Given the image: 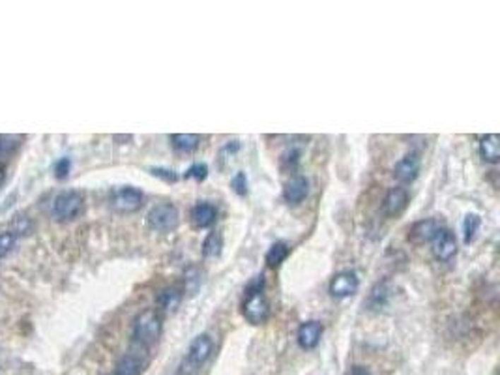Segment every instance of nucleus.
Masks as SVG:
<instances>
[{
  "label": "nucleus",
  "mask_w": 500,
  "mask_h": 375,
  "mask_svg": "<svg viewBox=\"0 0 500 375\" xmlns=\"http://www.w3.org/2000/svg\"><path fill=\"white\" fill-rule=\"evenodd\" d=\"M264 276L253 278L244 291L242 316L249 325H264L270 317V302L264 294Z\"/></svg>",
  "instance_id": "obj_1"
},
{
  "label": "nucleus",
  "mask_w": 500,
  "mask_h": 375,
  "mask_svg": "<svg viewBox=\"0 0 500 375\" xmlns=\"http://www.w3.org/2000/svg\"><path fill=\"white\" fill-rule=\"evenodd\" d=\"M163 332V319L156 310L141 311L133 321V336L135 343H139L141 347H150L160 340Z\"/></svg>",
  "instance_id": "obj_2"
},
{
  "label": "nucleus",
  "mask_w": 500,
  "mask_h": 375,
  "mask_svg": "<svg viewBox=\"0 0 500 375\" xmlns=\"http://www.w3.org/2000/svg\"><path fill=\"white\" fill-rule=\"evenodd\" d=\"M83 205H85V199H83L81 191L66 190L54 197L51 213H53L54 220H59V222H71L81 214Z\"/></svg>",
  "instance_id": "obj_3"
},
{
  "label": "nucleus",
  "mask_w": 500,
  "mask_h": 375,
  "mask_svg": "<svg viewBox=\"0 0 500 375\" xmlns=\"http://www.w3.org/2000/svg\"><path fill=\"white\" fill-rule=\"evenodd\" d=\"M146 222L157 233H171L180 225V213L172 203H160L150 208Z\"/></svg>",
  "instance_id": "obj_4"
},
{
  "label": "nucleus",
  "mask_w": 500,
  "mask_h": 375,
  "mask_svg": "<svg viewBox=\"0 0 500 375\" xmlns=\"http://www.w3.org/2000/svg\"><path fill=\"white\" fill-rule=\"evenodd\" d=\"M111 207L120 214H131L137 213L141 207H143V201H145V196L139 188H133V186H122V188H117V190L111 194Z\"/></svg>",
  "instance_id": "obj_5"
},
{
  "label": "nucleus",
  "mask_w": 500,
  "mask_h": 375,
  "mask_svg": "<svg viewBox=\"0 0 500 375\" xmlns=\"http://www.w3.org/2000/svg\"><path fill=\"white\" fill-rule=\"evenodd\" d=\"M431 251L436 261L450 263L458 256V239L448 227H442L436 237L431 240Z\"/></svg>",
  "instance_id": "obj_6"
},
{
  "label": "nucleus",
  "mask_w": 500,
  "mask_h": 375,
  "mask_svg": "<svg viewBox=\"0 0 500 375\" xmlns=\"http://www.w3.org/2000/svg\"><path fill=\"white\" fill-rule=\"evenodd\" d=\"M212 353H214V340H212V336L210 334H199V336L194 338V342L189 343L186 364L197 370L212 357Z\"/></svg>",
  "instance_id": "obj_7"
},
{
  "label": "nucleus",
  "mask_w": 500,
  "mask_h": 375,
  "mask_svg": "<svg viewBox=\"0 0 500 375\" xmlns=\"http://www.w3.org/2000/svg\"><path fill=\"white\" fill-rule=\"evenodd\" d=\"M358 287H360V278H358V274L352 270H343L338 272V274L330 280L328 291L333 299L341 300L356 294Z\"/></svg>",
  "instance_id": "obj_8"
},
{
  "label": "nucleus",
  "mask_w": 500,
  "mask_h": 375,
  "mask_svg": "<svg viewBox=\"0 0 500 375\" xmlns=\"http://www.w3.org/2000/svg\"><path fill=\"white\" fill-rule=\"evenodd\" d=\"M410 203V194L403 186H393L386 191V196L382 199V213L388 218H398L407 210Z\"/></svg>",
  "instance_id": "obj_9"
},
{
  "label": "nucleus",
  "mask_w": 500,
  "mask_h": 375,
  "mask_svg": "<svg viewBox=\"0 0 500 375\" xmlns=\"http://www.w3.org/2000/svg\"><path fill=\"white\" fill-rule=\"evenodd\" d=\"M419 169H422V158H419V153L416 150H410L399 160L395 165H393V177L401 182V184H410L418 179Z\"/></svg>",
  "instance_id": "obj_10"
},
{
  "label": "nucleus",
  "mask_w": 500,
  "mask_h": 375,
  "mask_svg": "<svg viewBox=\"0 0 500 375\" xmlns=\"http://www.w3.org/2000/svg\"><path fill=\"white\" fill-rule=\"evenodd\" d=\"M444 227V223L439 220V218H425V220H419L416 222L412 227L409 229V239L415 242V244H425L435 239L436 233Z\"/></svg>",
  "instance_id": "obj_11"
},
{
  "label": "nucleus",
  "mask_w": 500,
  "mask_h": 375,
  "mask_svg": "<svg viewBox=\"0 0 500 375\" xmlns=\"http://www.w3.org/2000/svg\"><path fill=\"white\" fill-rule=\"evenodd\" d=\"M324 326L323 323L317 321V319H311V321L302 323L298 332H296V342L300 345V349L304 351H313L321 343V338H323Z\"/></svg>",
  "instance_id": "obj_12"
},
{
  "label": "nucleus",
  "mask_w": 500,
  "mask_h": 375,
  "mask_svg": "<svg viewBox=\"0 0 500 375\" xmlns=\"http://www.w3.org/2000/svg\"><path fill=\"white\" fill-rule=\"evenodd\" d=\"M309 194V180L304 174H294L283 188V199L289 205H300Z\"/></svg>",
  "instance_id": "obj_13"
},
{
  "label": "nucleus",
  "mask_w": 500,
  "mask_h": 375,
  "mask_svg": "<svg viewBox=\"0 0 500 375\" xmlns=\"http://www.w3.org/2000/svg\"><path fill=\"white\" fill-rule=\"evenodd\" d=\"M215 220H218V208H215V205H212V203L201 201L191 208V225H194L195 229L212 227Z\"/></svg>",
  "instance_id": "obj_14"
},
{
  "label": "nucleus",
  "mask_w": 500,
  "mask_h": 375,
  "mask_svg": "<svg viewBox=\"0 0 500 375\" xmlns=\"http://www.w3.org/2000/svg\"><path fill=\"white\" fill-rule=\"evenodd\" d=\"M146 360L137 353H128L119 360V364L114 368V375H141L145 370Z\"/></svg>",
  "instance_id": "obj_15"
},
{
  "label": "nucleus",
  "mask_w": 500,
  "mask_h": 375,
  "mask_svg": "<svg viewBox=\"0 0 500 375\" xmlns=\"http://www.w3.org/2000/svg\"><path fill=\"white\" fill-rule=\"evenodd\" d=\"M480 156L487 163H496L500 160V137L496 133H487L480 139Z\"/></svg>",
  "instance_id": "obj_16"
},
{
  "label": "nucleus",
  "mask_w": 500,
  "mask_h": 375,
  "mask_svg": "<svg viewBox=\"0 0 500 375\" xmlns=\"http://www.w3.org/2000/svg\"><path fill=\"white\" fill-rule=\"evenodd\" d=\"M169 141H171L172 148H174L177 153L189 154L199 148L201 136H197V133H172V136L169 137Z\"/></svg>",
  "instance_id": "obj_17"
},
{
  "label": "nucleus",
  "mask_w": 500,
  "mask_h": 375,
  "mask_svg": "<svg viewBox=\"0 0 500 375\" xmlns=\"http://www.w3.org/2000/svg\"><path fill=\"white\" fill-rule=\"evenodd\" d=\"M160 310L163 311H174L182 302V291L178 287H165L160 291L156 299Z\"/></svg>",
  "instance_id": "obj_18"
},
{
  "label": "nucleus",
  "mask_w": 500,
  "mask_h": 375,
  "mask_svg": "<svg viewBox=\"0 0 500 375\" xmlns=\"http://www.w3.org/2000/svg\"><path fill=\"white\" fill-rule=\"evenodd\" d=\"M289 254H291V246L287 244V242H275V244L270 246L264 259H266V265H268L270 268H275L285 261Z\"/></svg>",
  "instance_id": "obj_19"
},
{
  "label": "nucleus",
  "mask_w": 500,
  "mask_h": 375,
  "mask_svg": "<svg viewBox=\"0 0 500 375\" xmlns=\"http://www.w3.org/2000/svg\"><path fill=\"white\" fill-rule=\"evenodd\" d=\"M388 299H390V289H388L386 282H379L375 287L371 289L369 293V299H367V306L371 310H382L386 306Z\"/></svg>",
  "instance_id": "obj_20"
},
{
  "label": "nucleus",
  "mask_w": 500,
  "mask_h": 375,
  "mask_svg": "<svg viewBox=\"0 0 500 375\" xmlns=\"http://www.w3.org/2000/svg\"><path fill=\"white\" fill-rule=\"evenodd\" d=\"M221 250H223V234L220 231H212L206 234L205 242H203V256L214 259V257L221 256Z\"/></svg>",
  "instance_id": "obj_21"
},
{
  "label": "nucleus",
  "mask_w": 500,
  "mask_h": 375,
  "mask_svg": "<svg viewBox=\"0 0 500 375\" xmlns=\"http://www.w3.org/2000/svg\"><path fill=\"white\" fill-rule=\"evenodd\" d=\"M480 227H482V218L478 214H467L465 222H463V233H465V242L467 244H470L476 239Z\"/></svg>",
  "instance_id": "obj_22"
},
{
  "label": "nucleus",
  "mask_w": 500,
  "mask_h": 375,
  "mask_svg": "<svg viewBox=\"0 0 500 375\" xmlns=\"http://www.w3.org/2000/svg\"><path fill=\"white\" fill-rule=\"evenodd\" d=\"M184 283H186V291L194 294L195 291L201 287V283H203V278H201L199 268L189 267L188 270L184 272Z\"/></svg>",
  "instance_id": "obj_23"
},
{
  "label": "nucleus",
  "mask_w": 500,
  "mask_h": 375,
  "mask_svg": "<svg viewBox=\"0 0 500 375\" xmlns=\"http://www.w3.org/2000/svg\"><path fill=\"white\" fill-rule=\"evenodd\" d=\"M231 188L234 190V194L240 197L248 196V174L244 171H238L231 180Z\"/></svg>",
  "instance_id": "obj_24"
},
{
  "label": "nucleus",
  "mask_w": 500,
  "mask_h": 375,
  "mask_svg": "<svg viewBox=\"0 0 500 375\" xmlns=\"http://www.w3.org/2000/svg\"><path fill=\"white\" fill-rule=\"evenodd\" d=\"M208 177V165L206 163H194L191 167L184 173V179H194L197 182L205 180Z\"/></svg>",
  "instance_id": "obj_25"
},
{
  "label": "nucleus",
  "mask_w": 500,
  "mask_h": 375,
  "mask_svg": "<svg viewBox=\"0 0 500 375\" xmlns=\"http://www.w3.org/2000/svg\"><path fill=\"white\" fill-rule=\"evenodd\" d=\"M150 171L152 177H156V179H162L163 182H167V184H174L178 180V174L172 171V169H167V167H150L148 169Z\"/></svg>",
  "instance_id": "obj_26"
},
{
  "label": "nucleus",
  "mask_w": 500,
  "mask_h": 375,
  "mask_svg": "<svg viewBox=\"0 0 500 375\" xmlns=\"http://www.w3.org/2000/svg\"><path fill=\"white\" fill-rule=\"evenodd\" d=\"M13 244H16V234L10 233V231H0V257L10 254Z\"/></svg>",
  "instance_id": "obj_27"
},
{
  "label": "nucleus",
  "mask_w": 500,
  "mask_h": 375,
  "mask_svg": "<svg viewBox=\"0 0 500 375\" xmlns=\"http://www.w3.org/2000/svg\"><path fill=\"white\" fill-rule=\"evenodd\" d=\"M70 171H71L70 158H60L59 162H56V165H54V174H56V179H66V177L70 174Z\"/></svg>",
  "instance_id": "obj_28"
},
{
  "label": "nucleus",
  "mask_w": 500,
  "mask_h": 375,
  "mask_svg": "<svg viewBox=\"0 0 500 375\" xmlns=\"http://www.w3.org/2000/svg\"><path fill=\"white\" fill-rule=\"evenodd\" d=\"M352 375H369V371L364 368V366H355V370H352Z\"/></svg>",
  "instance_id": "obj_29"
},
{
  "label": "nucleus",
  "mask_w": 500,
  "mask_h": 375,
  "mask_svg": "<svg viewBox=\"0 0 500 375\" xmlns=\"http://www.w3.org/2000/svg\"><path fill=\"white\" fill-rule=\"evenodd\" d=\"M2 180H4V167L0 165V184H2Z\"/></svg>",
  "instance_id": "obj_30"
}]
</instances>
